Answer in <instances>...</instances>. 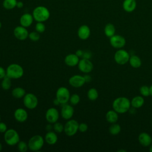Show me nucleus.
I'll list each match as a JSON object with an SVG mask.
<instances>
[{
	"label": "nucleus",
	"instance_id": "f257e3e1",
	"mask_svg": "<svg viewBox=\"0 0 152 152\" xmlns=\"http://www.w3.org/2000/svg\"><path fill=\"white\" fill-rule=\"evenodd\" d=\"M131 107V100L126 97H118L112 103L113 109L119 114L126 113Z\"/></svg>",
	"mask_w": 152,
	"mask_h": 152
},
{
	"label": "nucleus",
	"instance_id": "f03ea898",
	"mask_svg": "<svg viewBox=\"0 0 152 152\" xmlns=\"http://www.w3.org/2000/svg\"><path fill=\"white\" fill-rule=\"evenodd\" d=\"M32 15L34 20L37 22H45L50 16V13L49 9L43 5L36 7L32 12Z\"/></svg>",
	"mask_w": 152,
	"mask_h": 152
},
{
	"label": "nucleus",
	"instance_id": "7ed1b4c3",
	"mask_svg": "<svg viewBox=\"0 0 152 152\" xmlns=\"http://www.w3.org/2000/svg\"><path fill=\"white\" fill-rule=\"evenodd\" d=\"M7 76L11 79H18L24 75L23 68L18 64H11L6 69Z\"/></svg>",
	"mask_w": 152,
	"mask_h": 152
},
{
	"label": "nucleus",
	"instance_id": "20e7f679",
	"mask_svg": "<svg viewBox=\"0 0 152 152\" xmlns=\"http://www.w3.org/2000/svg\"><path fill=\"white\" fill-rule=\"evenodd\" d=\"M5 143L10 146H14L18 144L20 140V135L18 132L12 128L8 129L4 135Z\"/></svg>",
	"mask_w": 152,
	"mask_h": 152
},
{
	"label": "nucleus",
	"instance_id": "39448f33",
	"mask_svg": "<svg viewBox=\"0 0 152 152\" xmlns=\"http://www.w3.org/2000/svg\"><path fill=\"white\" fill-rule=\"evenodd\" d=\"M45 142L44 138L40 135H35L31 137L28 141V149L32 151H38L40 150Z\"/></svg>",
	"mask_w": 152,
	"mask_h": 152
},
{
	"label": "nucleus",
	"instance_id": "423d86ee",
	"mask_svg": "<svg viewBox=\"0 0 152 152\" xmlns=\"http://www.w3.org/2000/svg\"><path fill=\"white\" fill-rule=\"evenodd\" d=\"M113 58L116 64L122 65L129 62L130 55L128 51L122 48L118 49L115 52Z\"/></svg>",
	"mask_w": 152,
	"mask_h": 152
},
{
	"label": "nucleus",
	"instance_id": "0eeeda50",
	"mask_svg": "<svg viewBox=\"0 0 152 152\" xmlns=\"http://www.w3.org/2000/svg\"><path fill=\"white\" fill-rule=\"evenodd\" d=\"M70 92L65 87H59L56 92V99L59 101L60 104L68 103L70 98Z\"/></svg>",
	"mask_w": 152,
	"mask_h": 152
},
{
	"label": "nucleus",
	"instance_id": "6e6552de",
	"mask_svg": "<svg viewBox=\"0 0 152 152\" xmlns=\"http://www.w3.org/2000/svg\"><path fill=\"white\" fill-rule=\"evenodd\" d=\"M78 122L74 119H70L64 125V132L69 137H72L77 134L78 131Z\"/></svg>",
	"mask_w": 152,
	"mask_h": 152
},
{
	"label": "nucleus",
	"instance_id": "1a4fd4ad",
	"mask_svg": "<svg viewBox=\"0 0 152 152\" xmlns=\"http://www.w3.org/2000/svg\"><path fill=\"white\" fill-rule=\"evenodd\" d=\"M24 106L28 109H34L38 105V99L36 96L31 93L25 94L23 100Z\"/></svg>",
	"mask_w": 152,
	"mask_h": 152
},
{
	"label": "nucleus",
	"instance_id": "9d476101",
	"mask_svg": "<svg viewBox=\"0 0 152 152\" xmlns=\"http://www.w3.org/2000/svg\"><path fill=\"white\" fill-rule=\"evenodd\" d=\"M109 43L113 48L119 49L125 46L126 40L125 37L121 35L115 34L109 38Z\"/></svg>",
	"mask_w": 152,
	"mask_h": 152
},
{
	"label": "nucleus",
	"instance_id": "9b49d317",
	"mask_svg": "<svg viewBox=\"0 0 152 152\" xmlns=\"http://www.w3.org/2000/svg\"><path fill=\"white\" fill-rule=\"evenodd\" d=\"M79 70L85 74H88L91 72L94 68L93 64L88 59L82 58L79 61L77 65Z\"/></svg>",
	"mask_w": 152,
	"mask_h": 152
},
{
	"label": "nucleus",
	"instance_id": "f8f14e48",
	"mask_svg": "<svg viewBox=\"0 0 152 152\" xmlns=\"http://www.w3.org/2000/svg\"><path fill=\"white\" fill-rule=\"evenodd\" d=\"M59 117V111L55 107H50L46 112L45 118L48 123L53 124L58 121Z\"/></svg>",
	"mask_w": 152,
	"mask_h": 152
},
{
	"label": "nucleus",
	"instance_id": "ddd939ff",
	"mask_svg": "<svg viewBox=\"0 0 152 152\" xmlns=\"http://www.w3.org/2000/svg\"><path fill=\"white\" fill-rule=\"evenodd\" d=\"M13 33L15 37L19 40H24L28 37V31L26 27L22 26L15 27L13 30Z\"/></svg>",
	"mask_w": 152,
	"mask_h": 152
},
{
	"label": "nucleus",
	"instance_id": "4468645a",
	"mask_svg": "<svg viewBox=\"0 0 152 152\" xmlns=\"http://www.w3.org/2000/svg\"><path fill=\"white\" fill-rule=\"evenodd\" d=\"M74 113V109L71 104L66 103L62 105L61 109V115L62 118L65 120H69L71 119Z\"/></svg>",
	"mask_w": 152,
	"mask_h": 152
},
{
	"label": "nucleus",
	"instance_id": "2eb2a0df",
	"mask_svg": "<svg viewBox=\"0 0 152 152\" xmlns=\"http://www.w3.org/2000/svg\"><path fill=\"white\" fill-rule=\"evenodd\" d=\"M68 83L72 87L80 88L84 85L86 81L84 76L77 74L71 76L68 80Z\"/></svg>",
	"mask_w": 152,
	"mask_h": 152
},
{
	"label": "nucleus",
	"instance_id": "dca6fc26",
	"mask_svg": "<svg viewBox=\"0 0 152 152\" xmlns=\"http://www.w3.org/2000/svg\"><path fill=\"white\" fill-rule=\"evenodd\" d=\"M91 30L90 27L86 24L81 25L77 30V35L78 37L83 40L88 39L90 36Z\"/></svg>",
	"mask_w": 152,
	"mask_h": 152
},
{
	"label": "nucleus",
	"instance_id": "f3484780",
	"mask_svg": "<svg viewBox=\"0 0 152 152\" xmlns=\"http://www.w3.org/2000/svg\"><path fill=\"white\" fill-rule=\"evenodd\" d=\"M14 116L17 122H24L26 121L28 118V113L27 110L23 108H17L14 111Z\"/></svg>",
	"mask_w": 152,
	"mask_h": 152
},
{
	"label": "nucleus",
	"instance_id": "a211bd4d",
	"mask_svg": "<svg viewBox=\"0 0 152 152\" xmlns=\"http://www.w3.org/2000/svg\"><path fill=\"white\" fill-rule=\"evenodd\" d=\"M34 18L33 17L32 14L30 13H24L23 14L20 18V24L21 26L24 27H30L33 23Z\"/></svg>",
	"mask_w": 152,
	"mask_h": 152
},
{
	"label": "nucleus",
	"instance_id": "6ab92c4d",
	"mask_svg": "<svg viewBox=\"0 0 152 152\" xmlns=\"http://www.w3.org/2000/svg\"><path fill=\"white\" fill-rule=\"evenodd\" d=\"M138 140L140 144L143 147H148L152 143V138L147 132H141L138 137Z\"/></svg>",
	"mask_w": 152,
	"mask_h": 152
},
{
	"label": "nucleus",
	"instance_id": "aec40b11",
	"mask_svg": "<svg viewBox=\"0 0 152 152\" xmlns=\"http://www.w3.org/2000/svg\"><path fill=\"white\" fill-rule=\"evenodd\" d=\"M80 61V58L76 55L75 53H70L67 55L64 59L65 64L71 67L75 66L78 65Z\"/></svg>",
	"mask_w": 152,
	"mask_h": 152
},
{
	"label": "nucleus",
	"instance_id": "412c9836",
	"mask_svg": "<svg viewBox=\"0 0 152 152\" xmlns=\"http://www.w3.org/2000/svg\"><path fill=\"white\" fill-rule=\"evenodd\" d=\"M45 141L49 145H54L58 141V135L55 131H49L45 135Z\"/></svg>",
	"mask_w": 152,
	"mask_h": 152
},
{
	"label": "nucleus",
	"instance_id": "4be33fe9",
	"mask_svg": "<svg viewBox=\"0 0 152 152\" xmlns=\"http://www.w3.org/2000/svg\"><path fill=\"white\" fill-rule=\"evenodd\" d=\"M137 7L135 0H124L122 3V8L126 12H133Z\"/></svg>",
	"mask_w": 152,
	"mask_h": 152
},
{
	"label": "nucleus",
	"instance_id": "5701e85b",
	"mask_svg": "<svg viewBox=\"0 0 152 152\" xmlns=\"http://www.w3.org/2000/svg\"><path fill=\"white\" fill-rule=\"evenodd\" d=\"M118 114L119 113L113 109L109 110L106 113V119L110 124L116 123L119 119Z\"/></svg>",
	"mask_w": 152,
	"mask_h": 152
},
{
	"label": "nucleus",
	"instance_id": "b1692460",
	"mask_svg": "<svg viewBox=\"0 0 152 152\" xmlns=\"http://www.w3.org/2000/svg\"><path fill=\"white\" fill-rule=\"evenodd\" d=\"M144 104V97L141 96H136L131 100V106L135 109L141 107Z\"/></svg>",
	"mask_w": 152,
	"mask_h": 152
},
{
	"label": "nucleus",
	"instance_id": "393cba45",
	"mask_svg": "<svg viewBox=\"0 0 152 152\" xmlns=\"http://www.w3.org/2000/svg\"><path fill=\"white\" fill-rule=\"evenodd\" d=\"M128 62L131 66L134 68H138L141 66L142 64L140 58L136 55H132L130 56Z\"/></svg>",
	"mask_w": 152,
	"mask_h": 152
},
{
	"label": "nucleus",
	"instance_id": "a878e982",
	"mask_svg": "<svg viewBox=\"0 0 152 152\" xmlns=\"http://www.w3.org/2000/svg\"><path fill=\"white\" fill-rule=\"evenodd\" d=\"M115 27L112 23H107L106 24L104 28V33L105 36L109 38L111 37L115 34Z\"/></svg>",
	"mask_w": 152,
	"mask_h": 152
},
{
	"label": "nucleus",
	"instance_id": "bb28decb",
	"mask_svg": "<svg viewBox=\"0 0 152 152\" xmlns=\"http://www.w3.org/2000/svg\"><path fill=\"white\" fill-rule=\"evenodd\" d=\"M11 94L12 96L16 99H21L24 97L26 93L24 88L21 87H17L12 89Z\"/></svg>",
	"mask_w": 152,
	"mask_h": 152
},
{
	"label": "nucleus",
	"instance_id": "cd10ccee",
	"mask_svg": "<svg viewBox=\"0 0 152 152\" xmlns=\"http://www.w3.org/2000/svg\"><path fill=\"white\" fill-rule=\"evenodd\" d=\"M17 0H4L2 2L3 7L8 10H11L16 7Z\"/></svg>",
	"mask_w": 152,
	"mask_h": 152
},
{
	"label": "nucleus",
	"instance_id": "c85d7f7f",
	"mask_svg": "<svg viewBox=\"0 0 152 152\" xmlns=\"http://www.w3.org/2000/svg\"><path fill=\"white\" fill-rule=\"evenodd\" d=\"M99 97V93L96 88H90L87 91V97L91 101H95Z\"/></svg>",
	"mask_w": 152,
	"mask_h": 152
},
{
	"label": "nucleus",
	"instance_id": "c756f323",
	"mask_svg": "<svg viewBox=\"0 0 152 152\" xmlns=\"http://www.w3.org/2000/svg\"><path fill=\"white\" fill-rule=\"evenodd\" d=\"M121 131V127L120 125L116 123L112 124L109 128V133L112 135H116L120 133Z\"/></svg>",
	"mask_w": 152,
	"mask_h": 152
},
{
	"label": "nucleus",
	"instance_id": "7c9ffc66",
	"mask_svg": "<svg viewBox=\"0 0 152 152\" xmlns=\"http://www.w3.org/2000/svg\"><path fill=\"white\" fill-rule=\"evenodd\" d=\"M11 84H12L11 78H10L8 76H5L3 79H2L1 86L3 90H9L11 87Z\"/></svg>",
	"mask_w": 152,
	"mask_h": 152
},
{
	"label": "nucleus",
	"instance_id": "2f4dec72",
	"mask_svg": "<svg viewBox=\"0 0 152 152\" xmlns=\"http://www.w3.org/2000/svg\"><path fill=\"white\" fill-rule=\"evenodd\" d=\"M80 101V97L78 94L74 93L70 96L69 102L71 105L75 106V105L78 104L79 103Z\"/></svg>",
	"mask_w": 152,
	"mask_h": 152
},
{
	"label": "nucleus",
	"instance_id": "473e14b6",
	"mask_svg": "<svg viewBox=\"0 0 152 152\" xmlns=\"http://www.w3.org/2000/svg\"><path fill=\"white\" fill-rule=\"evenodd\" d=\"M53 129L56 133H62L64 130V125L62 123L58 122L57 121L56 122L53 124Z\"/></svg>",
	"mask_w": 152,
	"mask_h": 152
},
{
	"label": "nucleus",
	"instance_id": "72a5a7b5",
	"mask_svg": "<svg viewBox=\"0 0 152 152\" xmlns=\"http://www.w3.org/2000/svg\"><path fill=\"white\" fill-rule=\"evenodd\" d=\"M17 145V148L20 152H26L28 149V144L24 141H20Z\"/></svg>",
	"mask_w": 152,
	"mask_h": 152
},
{
	"label": "nucleus",
	"instance_id": "f704fd0d",
	"mask_svg": "<svg viewBox=\"0 0 152 152\" xmlns=\"http://www.w3.org/2000/svg\"><path fill=\"white\" fill-rule=\"evenodd\" d=\"M140 93L143 97H148L150 94V88L147 86L144 85L140 88Z\"/></svg>",
	"mask_w": 152,
	"mask_h": 152
},
{
	"label": "nucleus",
	"instance_id": "c9c22d12",
	"mask_svg": "<svg viewBox=\"0 0 152 152\" xmlns=\"http://www.w3.org/2000/svg\"><path fill=\"white\" fill-rule=\"evenodd\" d=\"M40 33L37 32L36 31H31L30 33H29L28 34V38L30 40H31V41L33 42H37L40 39Z\"/></svg>",
	"mask_w": 152,
	"mask_h": 152
},
{
	"label": "nucleus",
	"instance_id": "e433bc0d",
	"mask_svg": "<svg viewBox=\"0 0 152 152\" xmlns=\"http://www.w3.org/2000/svg\"><path fill=\"white\" fill-rule=\"evenodd\" d=\"M35 30L39 33H43L46 30V26L43 22H37L35 26Z\"/></svg>",
	"mask_w": 152,
	"mask_h": 152
},
{
	"label": "nucleus",
	"instance_id": "4c0bfd02",
	"mask_svg": "<svg viewBox=\"0 0 152 152\" xmlns=\"http://www.w3.org/2000/svg\"><path fill=\"white\" fill-rule=\"evenodd\" d=\"M88 129V125L86 123H80L78 125V131L81 132H85Z\"/></svg>",
	"mask_w": 152,
	"mask_h": 152
},
{
	"label": "nucleus",
	"instance_id": "58836bf2",
	"mask_svg": "<svg viewBox=\"0 0 152 152\" xmlns=\"http://www.w3.org/2000/svg\"><path fill=\"white\" fill-rule=\"evenodd\" d=\"M8 129L7 125L3 122H0V133H5Z\"/></svg>",
	"mask_w": 152,
	"mask_h": 152
},
{
	"label": "nucleus",
	"instance_id": "ea45409f",
	"mask_svg": "<svg viewBox=\"0 0 152 152\" xmlns=\"http://www.w3.org/2000/svg\"><path fill=\"white\" fill-rule=\"evenodd\" d=\"M91 56H92L91 52L89 50H86V51H84V53H83L82 58H86V59H90L91 58Z\"/></svg>",
	"mask_w": 152,
	"mask_h": 152
},
{
	"label": "nucleus",
	"instance_id": "a19ab883",
	"mask_svg": "<svg viewBox=\"0 0 152 152\" xmlns=\"http://www.w3.org/2000/svg\"><path fill=\"white\" fill-rule=\"evenodd\" d=\"M5 76H7L6 69H5L2 66H0V80L3 79Z\"/></svg>",
	"mask_w": 152,
	"mask_h": 152
},
{
	"label": "nucleus",
	"instance_id": "79ce46f5",
	"mask_svg": "<svg viewBox=\"0 0 152 152\" xmlns=\"http://www.w3.org/2000/svg\"><path fill=\"white\" fill-rule=\"evenodd\" d=\"M84 53V51L81 49H78L77 50V51L75 52V54L77 56H78L79 58H82L83 55Z\"/></svg>",
	"mask_w": 152,
	"mask_h": 152
},
{
	"label": "nucleus",
	"instance_id": "37998d69",
	"mask_svg": "<svg viewBox=\"0 0 152 152\" xmlns=\"http://www.w3.org/2000/svg\"><path fill=\"white\" fill-rule=\"evenodd\" d=\"M84 77L86 83H90L92 80V78L90 75H84Z\"/></svg>",
	"mask_w": 152,
	"mask_h": 152
},
{
	"label": "nucleus",
	"instance_id": "c03bdc74",
	"mask_svg": "<svg viewBox=\"0 0 152 152\" xmlns=\"http://www.w3.org/2000/svg\"><path fill=\"white\" fill-rule=\"evenodd\" d=\"M23 7H24V4H23V2L22 1H17V5H16V7H17V8L20 9V8H23Z\"/></svg>",
	"mask_w": 152,
	"mask_h": 152
},
{
	"label": "nucleus",
	"instance_id": "a18cd8bd",
	"mask_svg": "<svg viewBox=\"0 0 152 152\" xmlns=\"http://www.w3.org/2000/svg\"><path fill=\"white\" fill-rule=\"evenodd\" d=\"M51 124H52L49 123V124H48V125L46 126V130H47L48 131H51L52 129H53V126H52Z\"/></svg>",
	"mask_w": 152,
	"mask_h": 152
},
{
	"label": "nucleus",
	"instance_id": "49530a36",
	"mask_svg": "<svg viewBox=\"0 0 152 152\" xmlns=\"http://www.w3.org/2000/svg\"><path fill=\"white\" fill-rule=\"evenodd\" d=\"M53 104H54L55 106H58L59 104H60V103H59V101H58L56 99H54V100H53Z\"/></svg>",
	"mask_w": 152,
	"mask_h": 152
},
{
	"label": "nucleus",
	"instance_id": "de8ad7c7",
	"mask_svg": "<svg viewBox=\"0 0 152 152\" xmlns=\"http://www.w3.org/2000/svg\"><path fill=\"white\" fill-rule=\"evenodd\" d=\"M149 88H150V96H152V84L149 87Z\"/></svg>",
	"mask_w": 152,
	"mask_h": 152
},
{
	"label": "nucleus",
	"instance_id": "09e8293b",
	"mask_svg": "<svg viewBox=\"0 0 152 152\" xmlns=\"http://www.w3.org/2000/svg\"><path fill=\"white\" fill-rule=\"evenodd\" d=\"M149 151H150V152H152V143L149 146Z\"/></svg>",
	"mask_w": 152,
	"mask_h": 152
},
{
	"label": "nucleus",
	"instance_id": "8fccbe9b",
	"mask_svg": "<svg viewBox=\"0 0 152 152\" xmlns=\"http://www.w3.org/2000/svg\"><path fill=\"white\" fill-rule=\"evenodd\" d=\"M118 152H126V150H124V149H121V150H118Z\"/></svg>",
	"mask_w": 152,
	"mask_h": 152
},
{
	"label": "nucleus",
	"instance_id": "3c124183",
	"mask_svg": "<svg viewBox=\"0 0 152 152\" xmlns=\"http://www.w3.org/2000/svg\"><path fill=\"white\" fill-rule=\"evenodd\" d=\"M2 150V144L0 142V151H1Z\"/></svg>",
	"mask_w": 152,
	"mask_h": 152
},
{
	"label": "nucleus",
	"instance_id": "603ef678",
	"mask_svg": "<svg viewBox=\"0 0 152 152\" xmlns=\"http://www.w3.org/2000/svg\"><path fill=\"white\" fill-rule=\"evenodd\" d=\"M1 27H2V23H1V22L0 21V29L1 28Z\"/></svg>",
	"mask_w": 152,
	"mask_h": 152
},
{
	"label": "nucleus",
	"instance_id": "864d4df0",
	"mask_svg": "<svg viewBox=\"0 0 152 152\" xmlns=\"http://www.w3.org/2000/svg\"><path fill=\"white\" fill-rule=\"evenodd\" d=\"M0 122H1V115H0Z\"/></svg>",
	"mask_w": 152,
	"mask_h": 152
}]
</instances>
